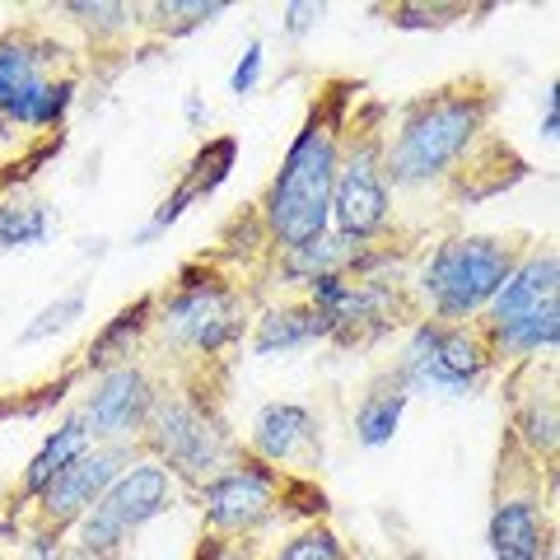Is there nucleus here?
<instances>
[{"label": "nucleus", "mask_w": 560, "mask_h": 560, "mask_svg": "<svg viewBox=\"0 0 560 560\" xmlns=\"http://www.w3.org/2000/svg\"><path fill=\"white\" fill-rule=\"evenodd\" d=\"M331 183H337V145H331V131L313 121L285 154V168H280L267 201V220L280 243L304 248V243L327 234Z\"/></svg>", "instance_id": "1"}, {"label": "nucleus", "mask_w": 560, "mask_h": 560, "mask_svg": "<svg viewBox=\"0 0 560 560\" xmlns=\"http://www.w3.org/2000/svg\"><path fill=\"white\" fill-rule=\"evenodd\" d=\"M477 127H481L477 98H440V103L416 108L411 121L401 127L397 145H393V160H388L393 183L416 187V183L440 178V173L467 150V140L477 136Z\"/></svg>", "instance_id": "2"}, {"label": "nucleus", "mask_w": 560, "mask_h": 560, "mask_svg": "<svg viewBox=\"0 0 560 560\" xmlns=\"http://www.w3.org/2000/svg\"><path fill=\"white\" fill-rule=\"evenodd\" d=\"M556 253L528 257L490 300V331L504 350H541L560 337V304H556Z\"/></svg>", "instance_id": "3"}, {"label": "nucleus", "mask_w": 560, "mask_h": 560, "mask_svg": "<svg viewBox=\"0 0 560 560\" xmlns=\"http://www.w3.org/2000/svg\"><path fill=\"white\" fill-rule=\"evenodd\" d=\"M514 257L495 238H448L440 253L425 261V294L444 318H463V313L495 300V290L510 280Z\"/></svg>", "instance_id": "4"}, {"label": "nucleus", "mask_w": 560, "mask_h": 560, "mask_svg": "<svg viewBox=\"0 0 560 560\" xmlns=\"http://www.w3.org/2000/svg\"><path fill=\"white\" fill-rule=\"evenodd\" d=\"M173 504V481L164 467H127L121 477L103 490L98 504L80 523V537H84V551L94 556H108L127 541L136 528H145L154 514H164Z\"/></svg>", "instance_id": "5"}, {"label": "nucleus", "mask_w": 560, "mask_h": 560, "mask_svg": "<svg viewBox=\"0 0 560 560\" xmlns=\"http://www.w3.org/2000/svg\"><path fill=\"white\" fill-rule=\"evenodd\" d=\"M486 374V350L458 327L425 323L416 327V337L401 360V383L407 388H440V393H467L477 388Z\"/></svg>", "instance_id": "6"}, {"label": "nucleus", "mask_w": 560, "mask_h": 560, "mask_svg": "<svg viewBox=\"0 0 560 560\" xmlns=\"http://www.w3.org/2000/svg\"><path fill=\"white\" fill-rule=\"evenodd\" d=\"M70 84H51L43 75V51L24 38L0 43V136L14 121L20 127H47L66 113Z\"/></svg>", "instance_id": "7"}, {"label": "nucleus", "mask_w": 560, "mask_h": 560, "mask_svg": "<svg viewBox=\"0 0 560 560\" xmlns=\"http://www.w3.org/2000/svg\"><path fill=\"white\" fill-rule=\"evenodd\" d=\"M150 444L183 477H215L224 467V453H230V434L191 401H164L150 411Z\"/></svg>", "instance_id": "8"}, {"label": "nucleus", "mask_w": 560, "mask_h": 560, "mask_svg": "<svg viewBox=\"0 0 560 560\" xmlns=\"http://www.w3.org/2000/svg\"><path fill=\"white\" fill-rule=\"evenodd\" d=\"M164 331L183 346L197 350H220L224 341H234L238 331V300L224 285H210V280H197V285L178 290L164 308Z\"/></svg>", "instance_id": "9"}, {"label": "nucleus", "mask_w": 560, "mask_h": 560, "mask_svg": "<svg viewBox=\"0 0 560 560\" xmlns=\"http://www.w3.org/2000/svg\"><path fill=\"white\" fill-rule=\"evenodd\" d=\"M331 215H337L341 238H350V243L374 234L378 224L388 220V191H383L374 150H355L346 160V168H337V183H331Z\"/></svg>", "instance_id": "10"}, {"label": "nucleus", "mask_w": 560, "mask_h": 560, "mask_svg": "<svg viewBox=\"0 0 560 560\" xmlns=\"http://www.w3.org/2000/svg\"><path fill=\"white\" fill-rule=\"evenodd\" d=\"M121 448H98V453H80L70 467H61L57 477L43 486V514L47 523H70L80 514H90L98 495L121 477Z\"/></svg>", "instance_id": "11"}, {"label": "nucleus", "mask_w": 560, "mask_h": 560, "mask_svg": "<svg viewBox=\"0 0 560 560\" xmlns=\"http://www.w3.org/2000/svg\"><path fill=\"white\" fill-rule=\"evenodd\" d=\"M271 500H276V481L267 467H230L206 486V518L215 528L243 533L271 514Z\"/></svg>", "instance_id": "12"}, {"label": "nucleus", "mask_w": 560, "mask_h": 560, "mask_svg": "<svg viewBox=\"0 0 560 560\" xmlns=\"http://www.w3.org/2000/svg\"><path fill=\"white\" fill-rule=\"evenodd\" d=\"M154 411V393L140 370H108L98 383V393L90 397L84 420L94 425L98 440H121V434L140 430Z\"/></svg>", "instance_id": "13"}, {"label": "nucleus", "mask_w": 560, "mask_h": 560, "mask_svg": "<svg viewBox=\"0 0 560 560\" xmlns=\"http://www.w3.org/2000/svg\"><path fill=\"white\" fill-rule=\"evenodd\" d=\"M318 430H313V416L304 407H290V401H271L261 407L257 425H253V444L261 458L271 463H294L304 448H313Z\"/></svg>", "instance_id": "14"}, {"label": "nucleus", "mask_w": 560, "mask_h": 560, "mask_svg": "<svg viewBox=\"0 0 560 560\" xmlns=\"http://www.w3.org/2000/svg\"><path fill=\"white\" fill-rule=\"evenodd\" d=\"M490 551H495V560L541 556V514L528 500H510L495 510V518H490Z\"/></svg>", "instance_id": "15"}, {"label": "nucleus", "mask_w": 560, "mask_h": 560, "mask_svg": "<svg viewBox=\"0 0 560 560\" xmlns=\"http://www.w3.org/2000/svg\"><path fill=\"white\" fill-rule=\"evenodd\" d=\"M230 160H234V145H230V140H220V145H210V150L201 154V160H197V168H191V178H187L178 191H173V197L164 201L160 215L150 220V230H140V234H136V243H150V238L160 234V230H168V224H173V220H178L183 210H187V201H191V197H201V191H210V187H215V183L224 178V173H230Z\"/></svg>", "instance_id": "16"}, {"label": "nucleus", "mask_w": 560, "mask_h": 560, "mask_svg": "<svg viewBox=\"0 0 560 560\" xmlns=\"http://www.w3.org/2000/svg\"><path fill=\"white\" fill-rule=\"evenodd\" d=\"M407 383H388V388H374L370 397H364V407L355 411V434H360V444L364 448H378V444H388L393 434H397V420H401V407H407Z\"/></svg>", "instance_id": "17"}, {"label": "nucleus", "mask_w": 560, "mask_h": 560, "mask_svg": "<svg viewBox=\"0 0 560 560\" xmlns=\"http://www.w3.org/2000/svg\"><path fill=\"white\" fill-rule=\"evenodd\" d=\"M84 444H90V430H84V420L75 416V420H66V425L57 430V434H47V444L38 448V458L28 463V477H24V486L28 490H38L43 495V486L57 477L61 467H70L84 453Z\"/></svg>", "instance_id": "18"}, {"label": "nucleus", "mask_w": 560, "mask_h": 560, "mask_svg": "<svg viewBox=\"0 0 560 560\" xmlns=\"http://www.w3.org/2000/svg\"><path fill=\"white\" fill-rule=\"evenodd\" d=\"M313 337H323V323L313 308H271L257 327V355H276V350L308 346Z\"/></svg>", "instance_id": "19"}, {"label": "nucleus", "mask_w": 560, "mask_h": 560, "mask_svg": "<svg viewBox=\"0 0 560 560\" xmlns=\"http://www.w3.org/2000/svg\"><path fill=\"white\" fill-rule=\"evenodd\" d=\"M355 257V243L341 238V234H323L304 243V248H290V261H285V276L294 280H318V276H341V267Z\"/></svg>", "instance_id": "20"}, {"label": "nucleus", "mask_w": 560, "mask_h": 560, "mask_svg": "<svg viewBox=\"0 0 560 560\" xmlns=\"http://www.w3.org/2000/svg\"><path fill=\"white\" fill-rule=\"evenodd\" d=\"M51 234V210L43 201L0 206V248H38Z\"/></svg>", "instance_id": "21"}, {"label": "nucleus", "mask_w": 560, "mask_h": 560, "mask_svg": "<svg viewBox=\"0 0 560 560\" xmlns=\"http://www.w3.org/2000/svg\"><path fill=\"white\" fill-rule=\"evenodd\" d=\"M84 313V300L80 294H66V300H57V304H47L38 318H33L24 331H20V341L24 346H33V341H47V337H57V331H66V327H75V318Z\"/></svg>", "instance_id": "22"}, {"label": "nucleus", "mask_w": 560, "mask_h": 560, "mask_svg": "<svg viewBox=\"0 0 560 560\" xmlns=\"http://www.w3.org/2000/svg\"><path fill=\"white\" fill-rule=\"evenodd\" d=\"M145 308H150V300H140L136 308H127V313H117V323L103 331V337L94 341V350H90V364H108L113 360V350L127 341V337H136V327H140V318H145Z\"/></svg>", "instance_id": "23"}, {"label": "nucleus", "mask_w": 560, "mask_h": 560, "mask_svg": "<svg viewBox=\"0 0 560 560\" xmlns=\"http://www.w3.org/2000/svg\"><path fill=\"white\" fill-rule=\"evenodd\" d=\"M276 560H346V556H341L331 533H304V537H294Z\"/></svg>", "instance_id": "24"}, {"label": "nucleus", "mask_w": 560, "mask_h": 560, "mask_svg": "<svg viewBox=\"0 0 560 560\" xmlns=\"http://www.w3.org/2000/svg\"><path fill=\"white\" fill-rule=\"evenodd\" d=\"M70 14H80V20L90 24V28H98V33H113V28H121V24L131 20L127 5H90V0H75Z\"/></svg>", "instance_id": "25"}, {"label": "nucleus", "mask_w": 560, "mask_h": 560, "mask_svg": "<svg viewBox=\"0 0 560 560\" xmlns=\"http://www.w3.org/2000/svg\"><path fill=\"white\" fill-rule=\"evenodd\" d=\"M261 80V43H248V51H243V61L234 66V94H253Z\"/></svg>", "instance_id": "26"}, {"label": "nucleus", "mask_w": 560, "mask_h": 560, "mask_svg": "<svg viewBox=\"0 0 560 560\" xmlns=\"http://www.w3.org/2000/svg\"><path fill=\"white\" fill-rule=\"evenodd\" d=\"M285 14H290L285 28H290V33H304V28H313V24L323 20V5H290Z\"/></svg>", "instance_id": "27"}, {"label": "nucleus", "mask_w": 560, "mask_h": 560, "mask_svg": "<svg viewBox=\"0 0 560 560\" xmlns=\"http://www.w3.org/2000/svg\"><path fill=\"white\" fill-rule=\"evenodd\" d=\"M556 127H560V98H556V90H551V94H547V121H541V136L556 140Z\"/></svg>", "instance_id": "28"}, {"label": "nucleus", "mask_w": 560, "mask_h": 560, "mask_svg": "<svg viewBox=\"0 0 560 560\" xmlns=\"http://www.w3.org/2000/svg\"><path fill=\"white\" fill-rule=\"evenodd\" d=\"M61 560H103V556H94V551H84V547H80V551H70V556H61Z\"/></svg>", "instance_id": "29"}, {"label": "nucleus", "mask_w": 560, "mask_h": 560, "mask_svg": "<svg viewBox=\"0 0 560 560\" xmlns=\"http://www.w3.org/2000/svg\"><path fill=\"white\" fill-rule=\"evenodd\" d=\"M407 560H425V556H407Z\"/></svg>", "instance_id": "30"}, {"label": "nucleus", "mask_w": 560, "mask_h": 560, "mask_svg": "<svg viewBox=\"0 0 560 560\" xmlns=\"http://www.w3.org/2000/svg\"><path fill=\"white\" fill-rule=\"evenodd\" d=\"M220 560H238V556H220Z\"/></svg>", "instance_id": "31"}]
</instances>
